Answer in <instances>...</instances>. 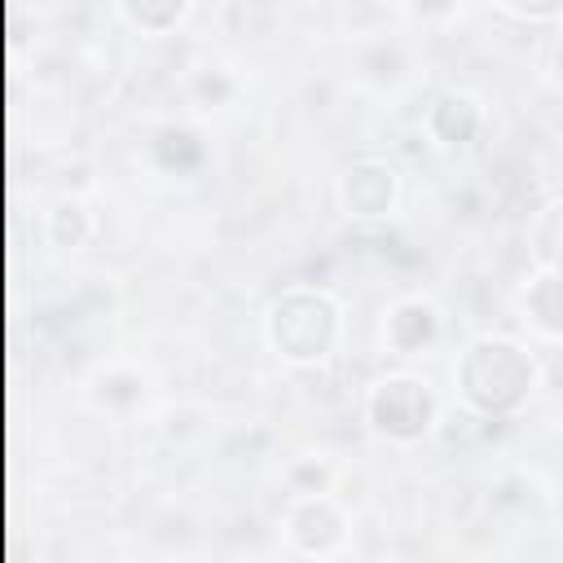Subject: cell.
Listing matches in <instances>:
<instances>
[{
    "label": "cell",
    "instance_id": "1",
    "mask_svg": "<svg viewBox=\"0 0 563 563\" xmlns=\"http://www.w3.org/2000/svg\"><path fill=\"white\" fill-rule=\"evenodd\" d=\"M462 396L484 409V413H501L510 405H519L532 387V356L510 343V339H479L466 347L462 369H457Z\"/></svg>",
    "mask_w": 563,
    "mask_h": 563
},
{
    "label": "cell",
    "instance_id": "2",
    "mask_svg": "<svg viewBox=\"0 0 563 563\" xmlns=\"http://www.w3.org/2000/svg\"><path fill=\"white\" fill-rule=\"evenodd\" d=\"M334 334H339V312L321 290H290L268 308V339L295 365L321 361L334 347Z\"/></svg>",
    "mask_w": 563,
    "mask_h": 563
},
{
    "label": "cell",
    "instance_id": "3",
    "mask_svg": "<svg viewBox=\"0 0 563 563\" xmlns=\"http://www.w3.org/2000/svg\"><path fill=\"white\" fill-rule=\"evenodd\" d=\"M365 413H369L374 431H383L391 440H418L431 427L435 405H431L427 383L405 378V374H391V378H383V383L369 387Z\"/></svg>",
    "mask_w": 563,
    "mask_h": 563
},
{
    "label": "cell",
    "instance_id": "4",
    "mask_svg": "<svg viewBox=\"0 0 563 563\" xmlns=\"http://www.w3.org/2000/svg\"><path fill=\"white\" fill-rule=\"evenodd\" d=\"M286 537L303 554H330L343 541V519H339V510L325 497H303L286 515Z\"/></svg>",
    "mask_w": 563,
    "mask_h": 563
},
{
    "label": "cell",
    "instance_id": "5",
    "mask_svg": "<svg viewBox=\"0 0 563 563\" xmlns=\"http://www.w3.org/2000/svg\"><path fill=\"white\" fill-rule=\"evenodd\" d=\"M343 207L347 216H383L396 198V172L387 163H356L343 176Z\"/></svg>",
    "mask_w": 563,
    "mask_h": 563
},
{
    "label": "cell",
    "instance_id": "6",
    "mask_svg": "<svg viewBox=\"0 0 563 563\" xmlns=\"http://www.w3.org/2000/svg\"><path fill=\"white\" fill-rule=\"evenodd\" d=\"M435 330H440V317L427 299H405L387 317V343L400 347V352H418L422 343L435 339Z\"/></svg>",
    "mask_w": 563,
    "mask_h": 563
},
{
    "label": "cell",
    "instance_id": "7",
    "mask_svg": "<svg viewBox=\"0 0 563 563\" xmlns=\"http://www.w3.org/2000/svg\"><path fill=\"white\" fill-rule=\"evenodd\" d=\"M523 303H528L532 321H537L545 334H563V268H550V273L532 277Z\"/></svg>",
    "mask_w": 563,
    "mask_h": 563
},
{
    "label": "cell",
    "instance_id": "8",
    "mask_svg": "<svg viewBox=\"0 0 563 563\" xmlns=\"http://www.w3.org/2000/svg\"><path fill=\"white\" fill-rule=\"evenodd\" d=\"M185 9H189V0H119V13L136 31H150V35L172 31L185 18Z\"/></svg>",
    "mask_w": 563,
    "mask_h": 563
},
{
    "label": "cell",
    "instance_id": "9",
    "mask_svg": "<svg viewBox=\"0 0 563 563\" xmlns=\"http://www.w3.org/2000/svg\"><path fill=\"white\" fill-rule=\"evenodd\" d=\"M537 238L545 242L541 251L550 255V264H554V268H563V202H554V207H545V220H541V229H537Z\"/></svg>",
    "mask_w": 563,
    "mask_h": 563
},
{
    "label": "cell",
    "instance_id": "10",
    "mask_svg": "<svg viewBox=\"0 0 563 563\" xmlns=\"http://www.w3.org/2000/svg\"><path fill=\"white\" fill-rule=\"evenodd\" d=\"M515 13H523V18H554L559 9H563V0H506Z\"/></svg>",
    "mask_w": 563,
    "mask_h": 563
}]
</instances>
